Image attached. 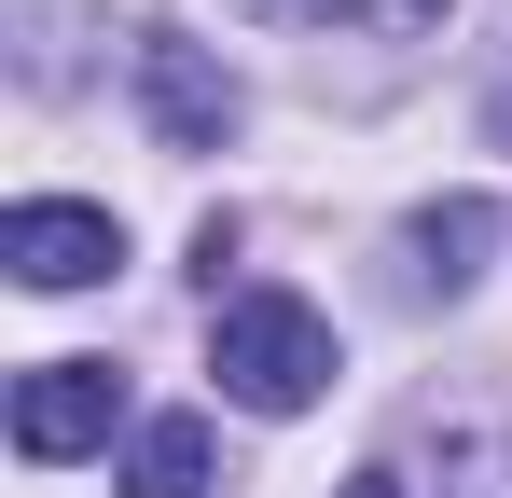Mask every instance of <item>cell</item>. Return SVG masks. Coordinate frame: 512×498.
<instances>
[{"instance_id": "cell-1", "label": "cell", "mask_w": 512, "mask_h": 498, "mask_svg": "<svg viewBox=\"0 0 512 498\" xmlns=\"http://www.w3.org/2000/svg\"><path fill=\"white\" fill-rule=\"evenodd\" d=\"M208 374H222V402H250V415H305L333 388V319L305 291H222L208 305Z\"/></svg>"}, {"instance_id": "cell-2", "label": "cell", "mask_w": 512, "mask_h": 498, "mask_svg": "<svg viewBox=\"0 0 512 498\" xmlns=\"http://www.w3.org/2000/svg\"><path fill=\"white\" fill-rule=\"evenodd\" d=\"M346 498H512V429L499 415H443V429H402L388 457H360Z\"/></svg>"}, {"instance_id": "cell-3", "label": "cell", "mask_w": 512, "mask_h": 498, "mask_svg": "<svg viewBox=\"0 0 512 498\" xmlns=\"http://www.w3.org/2000/svg\"><path fill=\"white\" fill-rule=\"evenodd\" d=\"M139 111L167 153H222L236 139V70L194 42V28H139Z\"/></svg>"}, {"instance_id": "cell-4", "label": "cell", "mask_w": 512, "mask_h": 498, "mask_svg": "<svg viewBox=\"0 0 512 498\" xmlns=\"http://www.w3.org/2000/svg\"><path fill=\"white\" fill-rule=\"evenodd\" d=\"M0 263H14L28 291H97V277L125 263V222L84 208V194H28V208L0 222Z\"/></svg>"}, {"instance_id": "cell-5", "label": "cell", "mask_w": 512, "mask_h": 498, "mask_svg": "<svg viewBox=\"0 0 512 498\" xmlns=\"http://www.w3.org/2000/svg\"><path fill=\"white\" fill-rule=\"evenodd\" d=\"M111 429H125V374H111V360H42V374L14 388V457H42V471H56V457H97Z\"/></svg>"}, {"instance_id": "cell-6", "label": "cell", "mask_w": 512, "mask_h": 498, "mask_svg": "<svg viewBox=\"0 0 512 498\" xmlns=\"http://www.w3.org/2000/svg\"><path fill=\"white\" fill-rule=\"evenodd\" d=\"M402 249H416L429 291H471V277H485V249H499V208H485V194H443V208L402 222Z\"/></svg>"}, {"instance_id": "cell-7", "label": "cell", "mask_w": 512, "mask_h": 498, "mask_svg": "<svg viewBox=\"0 0 512 498\" xmlns=\"http://www.w3.org/2000/svg\"><path fill=\"white\" fill-rule=\"evenodd\" d=\"M208 471H222L208 415H153V429L125 443V471H111V485H125V498H208Z\"/></svg>"}, {"instance_id": "cell-8", "label": "cell", "mask_w": 512, "mask_h": 498, "mask_svg": "<svg viewBox=\"0 0 512 498\" xmlns=\"http://www.w3.org/2000/svg\"><path fill=\"white\" fill-rule=\"evenodd\" d=\"M236 14H263V28H360V42H416V28H443V0H236Z\"/></svg>"}]
</instances>
